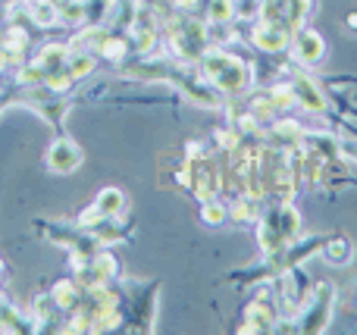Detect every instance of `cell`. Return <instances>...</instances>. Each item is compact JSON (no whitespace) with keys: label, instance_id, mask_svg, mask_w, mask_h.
Masks as SVG:
<instances>
[{"label":"cell","instance_id":"15","mask_svg":"<svg viewBox=\"0 0 357 335\" xmlns=\"http://www.w3.org/2000/svg\"><path fill=\"white\" fill-rule=\"evenodd\" d=\"M264 0H232V19H245V22H254V19L264 16Z\"/></svg>","mask_w":357,"mask_h":335},{"label":"cell","instance_id":"14","mask_svg":"<svg viewBox=\"0 0 357 335\" xmlns=\"http://www.w3.org/2000/svg\"><path fill=\"white\" fill-rule=\"evenodd\" d=\"M260 198H254V194H241L238 201L232 204V210H229V217L232 219H238V223H248V219H257L260 217V204H257Z\"/></svg>","mask_w":357,"mask_h":335},{"label":"cell","instance_id":"19","mask_svg":"<svg viewBox=\"0 0 357 335\" xmlns=\"http://www.w3.org/2000/svg\"><path fill=\"white\" fill-rule=\"evenodd\" d=\"M342 154H348L351 160H357V144H351V141H342Z\"/></svg>","mask_w":357,"mask_h":335},{"label":"cell","instance_id":"22","mask_svg":"<svg viewBox=\"0 0 357 335\" xmlns=\"http://www.w3.org/2000/svg\"><path fill=\"white\" fill-rule=\"evenodd\" d=\"M0 273H3V263H0Z\"/></svg>","mask_w":357,"mask_h":335},{"label":"cell","instance_id":"10","mask_svg":"<svg viewBox=\"0 0 357 335\" xmlns=\"http://www.w3.org/2000/svg\"><path fill=\"white\" fill-rule=\"evenodd\" d=\"M276 326V313L266 301H254V304L245 307V320H241L238 332H270Z\"/></svg>","mask_w":357,"mask_h":335},{"label":"cell","instance_id":"17","mask_svg":"<svg viewBox=\"0 0 357 335\" xmlns=\"http://www.w3.org/2000/svg\"><path fill=\"white\" fill-rule=\"evenodd\" d=\"M91 69H94V60L88 54H69V75H73L75 81L85 72H91Z\"/></svg>","mask_w":357,"mask_h":335},{"label":"cell","instance_id":"4","mask_svg":"<svg viewBox=\"0 0 357 335\" xmlns=\"http://www.w3.org/2000/svg\"><path fill=\"white\" fill-rule=\"evenodd\" d=\"M310 292H314V286L307 282L301 263H298V267H289L282 273V304H285V311H289V317H295V311L301 313V307L307 304Z\"/></svg>","mask_w":357,"mask_h":335},{"label":"cell","instance_id":"11","mask_svg":"<svg viewBox=\"0 0 357 335\" xmlns=\"http://www.w3.org/2000/svg\"><path fill=\"white\" fill-rule=\"evenodd\" d=\"M323 260H326L329 267H348V263L354 260V244H351V238H345V235L326 238V244H323Z\"/></svg>","mask_w":357,"mask_h":335},{"label":"cell","instance_id":"13","mask_svg":"<svg viewBox=\"0 0 357 335\" xmlns=\"http://www.w3.org/2000/svg\"><path fill=\"white\" fill-rule=\"evenodd\" d=\"M270 135L276 138V141L282 144V148H298V144H301L304 129L295 123V119H279V123H273Z\"/></svg>","mask_w":357,"mask_h":335},{"label":"cell","instance_id":"3","mask_svg":"<svg viewBox=\"0 0 357 335\" xmlns=\"http://www.w3.org/2000/svg\"><path fill=\"white\" fill-rule=\"evenodd\" d=\"M310 10H314V0H270L264 6V16L270 22H279L282 29H289L295 35L298 29H304Z\"/></svg>","mask_w":357,"mask_h":335},{"label":"cell","instance_id":"2","mask_svg":"<svg viewBox=\"0 0 357 335\" xmlns=\"http://www.w3.org/2000/svg\"><path fill=\"white\" fill-rule=\"evenodd\" d=\"M333 304H335V288L329 282L314 286L307 304L301 307V317H298V332H326L329 320H333Z\"/></svg>","mask_w":357,"mask_h":335},{"label":"cell","instance_id":"16","mask_svg":"<svg viewBox=\"0 0 357 335\" xmlns=\"http://www.w3.org/2000/svg\"><path fill=\"white\" fill-rule=\"evenodd\" d=\"M226 217H229V207L222 204V201H216V198L204 201V210H201V219H204V223L220 226V223H226Z\"/></svg>","mask_w":357,"mask_h":335},{"label":"cell","instance_id":"18","mask_svg":"<svg viewBox=\"0 0 357 335\" xmlns=\"http://www.w3.org/2000/svg\"><path fill=\"white\" fill-rule=\"evenodd\" d=\"M210 19L213 22H229L232 19V0H213L210 3Z\"/></svg>","mask_w":357,"mask_h":335},{"label":"cell","instance_id":"5","mask_svg":"<svg viewBox=\"0 0 357 335\" xmlns=\"http://www.w3.org/2000/svg\"><path fill=\"white\" fill-rule=\"evenodd\" d=\"M82 160H85V154H82V148L73 141V138H63L60 135L47 148V166L54 169V173H60V176L75 173V169L82 166Z\"/></svg>","mask_w":357,"mask_h":335},{"label":"cell","instance_id":"21","mask_svg":"<svg viewBox=\"0 0 357 335\" xmlns=\"http://www.w3.org/2000/svg\"><path fill=\"white\" fill-rule=\"evenodd\" d=\"M176 3H178V6H195L197 0H176Z\"/></svg>","mask_w":357,"mask_h":335},{"label":"cell","instance_id":"23","mask_svg":"<svg viewBox=\"0 0 357 335\" xmlns=\"http://www.w3.org/2000/svg\"><path fill=\"white\" fill-rule=\"evenodd\" d=\"M0 110H3V104H0Z\"/></svg>","mask_w":357,"mask_h":335},{"label":"cell","instance_id":"8","mask_svg":"<svg viewBox=\"0 0 357 335\" xmlns=\"http://www.w3.org/2000/svg\"><path fill=\"white\" fill-rule=\"evenodd\" d=\"M289 85H291V94H295V104H301L307 113H326V98H323V91H320V85H317L310 75H304V72H291V79H289Z\"/></svg>","mask_w":357,"mask_h":335},{"label":"cell","instance_id":"1","mask_svg":"<svg viewBox=\"0 0 357 335\" xmlns=\"http://www.w3.org/2000/svg\"><path fill=\"white\" fill-rule=\"evenodd\" d=\"M201 72L207 85H213L222 94H245L251 88V66L241 56H232L226 50L201 54Z\"/></svg>","mask_w":357,"mask_h":335},{"label":"cell","instance_id":"6","mask_svg":"<svg viewBox=\"0 0 357 335\" xmlns=\"http://www.w3.org/2000/svg\"><path fill=\"white\" fill-rule=\"evenodd\" d=\"M289 47L295 50V60L304 63V66H317V63H323V56H326V41H323V35L314 29H298L295 35H291Z\"/></svg>","mask_w":357,"mask_h":335},{"label":"cell","instance_id":"20","mask_svg":"<svg viewBox=\"0 0 357 335\" xmlns=\"http://www.w3.org/2000/svg\"><path fill=\"white\" fill-rule=\"evenodd\" d=\"M348 25H351V29H357V13H351V16H348Z\"/></svg>","mask_w":357,"mask_h":335},{"label":"cell","instance_id":"9","mask_svg":"<svg viewBox=\"0 0 357 335\" xmlns=\"http://www.w3.org/2000/svg\"><path fill=\"white\" fill-rule=\"evenodd\" d=\"M298 148L310 157H320V160H329V157L342 154V141L335 135H326V132H304Z\"/></svg>","mask_w":357,"mask_h":335},{"label":"cell","instance_id":"7","mask_svg":"<svg viewBox=\"0 0 357 335\" xmlns=\"http://www.w3.org/2000/svg\"><path fill=\"white\" fill-rule=\"evenodd\" d=\"M251 41H254V47H257L260 54H282V50L291 44V31L282 29L279 22H270V19H266V22L254 25Z\"/></svg>","mask_w":357,"mask_h":335},{"label":"cell","instance_id":"12","mask_svg":"<svg viewBox=\"0 0 357 335\" xmlns=\"http://www.w3.org/2000/svg\"><path fill=\"white\" fill-rule=\"evenodd\" d=\"M98 217H113V219H119L126 213V194L119 192V188H104V192L98 194V201H94V207H91Z\"/></svg>","mask_w":357,"mask_h":335}]
</instances>
